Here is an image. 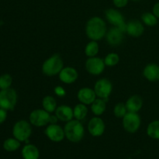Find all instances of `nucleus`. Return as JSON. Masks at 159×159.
Returning <instances> with one entry per match:
<instances>
[{
  "instance_id": "nucleus-1",
  "label": "nucleus",
  "mask_w": 159,
  "mask_h": 159,
  "mask_svg": "<svg viewBox=\"0 0 159 159\" xmlns=\"http://www.w3.org/2000/svg\"><path fill=\"white\" fill-rule=\"evenodd\" d=\"M107 25L103 19L99 16H93L87 21L85 26V34L91 40H102L107 34Z\"/></svg>"
},
{
  "instance_id": "nucleus-2",
  "label": "nucleus",
  "mask_w": 159,
  "mask_h": 159,
  "mask_svg": "<svg viewBox=\"0 0 159 159\" xmlns=\"http://www.w3.org/2000/svg\"><path fill=\"white\" fill-rule=\"evenodd\" d=\"M65 138L72 143L80 142L85 136V128L80 120H71L64 127Z\"/></svg>"
},
{
  "instance_id": "nucleus-3",
  "label": "nucleus",
  "mask_w": 159,
  "mask_h": 159,
  "mask_svg": "<svg viewBox=\"0 0 159 159\" xmlns=\"http://www.w3.org/2000/svg\"><path fill=\"white\" fill-rule=\"evenodd\" d=\"M64 68V61L61 56L54 54L43 61L42 65V72L49 77L58 75Z\"/></svg>"
},
{
  "instance_id": "nucleus-4",
  "label": "nucleus",
  "mask_w": 159,
  "mask_h": 159,
  "mask_svg": "<svg viewBox=\"0 0 159 159\" xmlns=\"http://www.w3.org/2000/svg\"><path fill=\"white\" fill-rule=\"evenodd\" d=\"M12 135L20 142H28L32 134V127L30 121L20 120L14 124L12 130Z\"/></svg>"
},
{
  "instance_id": "nucleus-5",
  "label": "nucleus",
  "mask_w": 159,
  "mask_h": 159,
  "mask_svg": "<svg viewBox=\"0 0 159 159\" xmlns=\"http://www.w3.org/2000/svg\"><path fill=\"white\" fill-rule=\"evenodd\" d=\"M18 101V95L14 89L0 90V108L7 111H12Z\"/></svg>"
},
{
  "instance_id": "nucleus-6",
  "label": "nucleus",
  "mask_w": 159,
  "mask_h": 159,
  "mask_svg": "<svg viewBox=\"0 0 159 159\" xmlns=\"http://www.w3.org/2000/svg\"><path fill=\"white\" fill-rule=\"evenodd\" d=\"M50 118L51 115L48 111L43 109H36L30 113L29 121L31 125L41 127L50 124Z\"/></svg>"
},
{
  "instance_id": "nucleus-7",
  "label": "nucleus",
  "mask_w": 159,
  "mask_h": 159,
  "mask_svg": "<svg viewBox=\"0 0 159 159\" xmlns=\"http://www.w3.org/2000/svg\"><path fill=\"white\" fill-rule=\"evenodd\" d=\"M122 120L123 127L127 133H136L141 127V119L138 113L127 112V114L122 118Z\"/></svg>"
},
{
  "instance_id": "nucleus-8",
  "label": "nucleus",
  "mask_w": 159,
  "mask_h": 159,
  "mask_svg": "<svg viewBox=\"0 0 159 159\" xmlns=\"http://www.w3.org/2000/svg\"><path fill=\"white\" fill-rule=\"evenodd\" d=\"M105 16L110 24H112L115 27L120 28L124 32H126L127 23H125L124 16L119 10L110 8L105 11Z\"/></svg>"
},
{
  "instance_id": "nucleus-9",
  "label": "nucleus",
  "mask_w": 159,
  "mask_h": 159,
  "mask_svg": "<svg viewBox=\"0 0 159 159\" xmlns=\"http://www.w3.org/2000/svg\"><path fill=\"white\" fill-rule=\"evenodd\" d=\"M85 70L89 74L97 76L102 74L106 68L104 59L99 57H89L85 61Z\"/></svg>"
},
{
  "instance_id": "nucleus-10",
  "label": "nucleus",
  "mask_w": 159,
  "mask_h": 159,
  "mask_svg": "<svg viewBox=\"0 0 159 159\" xmlns=\"http://www.w3.org/2000/svg\"><path fill=\"white\" fill-rule=\"evenodd\" d=\"M94 91L96 93L97 98L107 99L111 95L113 91V85L112 82L108 79H100L95 83Z\"/></svg>"
},
{
  "instance_id": "nucleus-11",
  "label": "nucleus",
  "mask_w": 159,
  "mask_h": 159,
  "mask_svg": "<svg viewBox=\"0 0 159 159\" xmlns=\"http://www.w3.org/2000/svg\"><path fill=\"white\" fill-rule=\"evenodd\" d=\"M45 135L50 141L58 143L63 141L65 138L63 127L57 124H49L44 130Z\"/></svg>"
},
{
  "instance_id": "nucleus-12",
  "label": "nucleus",
  "mask_w": 159,
  "mask_h": 159,
  "mask_svg": "<svg viewBox=\"0 0 159 159\" xmlns=\"http://www.w3.org/2000/svg\"><path fill=\"white\" fill-rule=\"evenodd\" d=\"M106 125L103 120L99 116H94L88 123V131L93 137H100L104 134Z\"/></svg>"
},
{
  "instance_id": "nucleus-13",
  "label": "nucleus",
  "mask_w": 159,
  "mask_h": 159,
  "mask_svg": "<svg viewBox=\"0 0 159 159\" xmlns=\"http://www.w3.org/2000/svg\"><path fill=\"white\" fill-rule=\"evenodd\" d=\"M59 79L65 84H72L77 81L79 78V73L75 68L72 67H64L58 75Z\"/></svg>"
},
{
  "instance_id": "nucleus-14",
  "label": "nucleus",
  "mask_w": 159,
  "mask_h": 159,
  "mask_svg": "<svg viewBox=\"0 0 159 159\" xmlns=\"http://www.w3.org/2000/svg\"><path fill=\"white\" fill-rule=\"evenodd\" d=\"M124 33L120 28L115 26L109 30L106 34V39L108 44L111 46H119L121 44L124 40Z\"/></svg>"
},
{
  "instance_id": "nucleus-15",
  "label": "nucleus",
  "mask_w": 159,
  "mask_h": 159,
  "mask_svg": "<svg viewBox=\"0 0 159 159\" xmlns=\"http://www.w3.org/2000/svg\"><path fill=\"white\" fill-rule=\"evenodd\" d=\"M77 98L81 103L85 105H91L93 102L96 99V93L94 89L89 87H84L80 89L77 93Z\"/></svg>"
},
{
  "instance_id": "nucleus-16",
  "label": "nucleus",
  "mask_w": 159,
  "mask_h": 159,
  "mask_svg": "<svg viewBox=\"0 0 159 159\" xmlns=\"http://www.w3.org/2000/svg\"><path fill=\"white\" fill-rule=\"evenodd\" d=\"M144 32L143 23L138 20H132L127 23L126 33L132 37H140Z\"/></svg>"
},
{
  "instance_id": "nucleus-17",
  "label": "nucleus",
  "mask_w": 159,
  "mask_h": 159,
  "mask_svg": "<svg viewBox=\"0 0 159 159\" xmlns=\"http://www.w3.org/2000/svg\"><path fill=\"white\" fill-rule=\"evenodd\" d=\"M55 116L59 121L68 122L74 118V111L71 107L67 105H61L57 107L55 110Z\"/></svg>"
},
{
  "instance_id": "nucleus-18",
  "label": "nucleus",
  "mask_w": 159,
  "mask_h": 159,
  "mask_svg": "<svg viewBox=\"0 0 159 159\" xmlns=\"http://www.w3.org/2000/svg\"><path fill=\"white\" fill-rule=\"evenodd\" d=\"M143 75L149 82H158L159 65L155 63H151L147 65L143 70Z\"/></svg>"
},
{
  "instance_id": "nucleus-19",
  "label": "nucleus",
  "mask_w": 159,
  "mask_h": 159,
  "mask_svg": "<svg viewBox=\"0 0 159 159\" xmlns=\"http://www.w3.org/2000/svg\"><path fill=\"white\" fill-rule=\"evenodd\" d=\"M127 111L138 113L143 107V99L138 95H134L129 97L125 102Z\"/></svg>"
},
{
  "instance_id": "nucleus-20",
  "label": "nucleus",
  "mask_w": 159,
  "mask_h": 159,
  "mask_svg": "<svg viewBox=\"0 0 159 159\" xmlns=\"http://www.w3.org/2000/svg\"><path fill=\"white\" fill-rule=\"evenodd\" d=\"M21 155L23 159H39L40 152L38 148L32 144H26L22 148Z\"/></svg>"
},
{
  "instance_id": "nucleus-21",
  "label": "nucleus",
  "mask_w": 159,
  "mask_h": 159,
  "mask_svg": "<svg viewBox=\"0 0 159 159\" xmlns=\"http://www.w3.org/2000/svg\"><path fill=\"white\" fill-rule=\"evenodd\" d=\"M107 110V102L106 100L100 98H96V100L91 104L92 113L95 116H99L103 114Z\"/></svg>"
},
{
  "instance_id": "nucleus-22",
  "label": "nucleus",
  "mask_w": 159,
  "mask_h": 159,
  "mask_svg": "<svg viewBox=\"0 0 159 159\" xmlns=\"http://www.w3.org/2000/svg\"><path fill=\"white\" fill-rule=\"evenodd\" d=\"M42 107L43 110L48 113H52L55 112L57 109V101L55 98L52 96H46L42 99Z\"/></svg>"
},
{
  "instance_id": "nucleus-23",
  "label": "nucleus",
  "mask_w": 159,
  "mask_h": 159,
  "mask_svg": "<svg viewBox=\"0 0 159 159\" xmlns=\"http://www.w3.org/2000/svg\"><path fill=\"white\" fill-rule=\"evenodd\" d=\"M21 146V142L16 138H9L4 141L2 144V147L5 151L8 152H14L18 150Z\"/></svg>"
},
{
  "instance_id": "nucleus-24",
  "label": "nucleus",
  "mask_w": 159,
  "mask_h": 159,
  "mask_svg": "<svg viewBox=\"0 0 159 159\" xmlns=\"http://www.w3.org/2000/svg\"><path fill=\"white\" fill-rule=\"evenodd\" d=\"M99 51V43L96 40H91L86 44L85 48V54L88 57H93L97 56Z\"/></svg>"
},
{
  "instance_id": "nucleus-25",
  "label": "nucleus",
  "mask_w": 159,
  "mask_h": 159,
  "mask_svg": "<svg viewBox=\"0 0 159 159\" xmlns=\"http://www.w3.org/2000/svg\"><path fill=\"white\" fill-rule=\"evenodd\" d=\"M74 111V118L78 120H82L86 117L88 114V108L86 105L83 103H79L73 109Z\"/></svg>"
},
{
  "instance_id": "nucleus-26",
  "label": "nucleus",
  "mask_w": 159,
  "mask_h": 159,
  "mask_svg": "<svg viewBox=\"0 0 159 159\" xmlns=\"http://www.w3.org/2000/svg\"><path fill=\"white\" fill-rule=\"evenodd\" d=\"M147 134L152 139L159 140V120H153L147 127Z\"/></svg>"
},
{
  "instance_id": "nucleus-27",
  "label": "nucleus",
  "mask_w": 159,
  "mask_h": 159,
  "mask_svg": "<svg viewBox=\"0 0 159 159\" xmlns=\"http://www.w3.org/2000/svg\"><path fill=\"white\" fill-rule=\"evenodd\" d=\"M143 23L148 26H156L158 19L153 14V12H144L141 16Z\"/></svg>"
},
{
  "instance_id": "nucleus-28",
  "label": "nucleus",
  "mask_w": 159,
  "mask_h": 159,
  "mask_svg": "<svg viewBox=\"0 0 159 159\" xmlns=\"http://www.w3.org/2000/svg\"><path fill=\"white\" fill-rule=\"evenodd\" d=\"M12 84V77L8 73L0 75V90L11 88Z\"/></svg>"
},
{
  "instance_id": "nucleus-29",
  "label": "nucleus",
  "mask_w": 159,
  "mask_h": 159,
  "mask_svg": "<svg viewBox=\"0 0 159 159\" xmlns=\"http://www.w3.org/2000/svg\"><path fill=\"white\" fill-rule=\"evenodd\" d=\"M126 104L124 102H118L113 108V114L116 118H123L127 113Z\"/></svg>"
},
{
  "instance_id": "nucleus-30",
  "label": "nucleus",
  "mask_w": 159,
  "mask_h": 159,
  "mask_svg": "<svg viewBox=\"0 0 159 159\" xmlns=\"http://www.w3.org/2000/svg\"><path fill=\"white\" fill-rule=\"evenodd\" d=\"M120 61V57L116 53H109L104 58L106 66L113 67L117 65Z\"/></svg>"
},
{
  "instance_id": "nucleus-31",
  "label": "nucleus",
  "mask_w": 159,
  "mask_h": 159,
  "mask_svg": "<svg viewBox=\"0 0 159 159\" xmlns=\"http://www.w3.org/2000/svg\"><path fill=\"white\" fill-rule=\"evenodd\" d=\"M54 93L58 97H64L66 95V91H65V89L62 86L57 85V86L54 88Z\"/></svg>"
},
{
  "instance_id": "nucleus-32",
  "label": "nucleus",
  "mask_w": 159,
  "mask_h": 159,
  "mask_svg": "<svg viewBox=\"0 0 159 159\" xmlns=\"http://www.w3.org/2000/svg\"><path fill=\"white\" fill-rule=\"evenodd\" d=\"M113 2L116 8L121 9V8L127 6V5L129 2V0H113Z\"/></svg>"
},
{
  "instance_id": "nucleus-33",
  "label": "nucleus",
  "mask_w": 159,
  "mask_h": 159,
  "mask_svg": "<svg viewBox=\"0 0 159 159\" xmlns=\"http://www.w3.org/2000/svg\"><path fill=\"white\" fill-rule=\"evenodd\" d=\"M7 110L0 108V124H3L7 119Z\"/></svg>"
},
{
  "instance_id": "nucleus-34",
  "label": "nucleus",
  "mask_w": 159,
  "mask_h": 159,
  "mask_svg": "<svg viewBox=\"0 0 159 159\" xmlns=\"http://www.w3.org/2000/svg\"><path fill=\"white\" fill-rule=\"evenodd\" d=\"M152 12H153V14L157 17V18L159 19V2H158L155 3L153 6V8H152Z\"/></svg>"
},
{
  "instance_id": "nucleus-35",
  "label": "nucleus",
  "mask_w": 159,
  "mask_h": 159,
  "mask_svg": "<svg viewBox=\"0 0 159 159\" xmlns=\"http://www.w3.org/2000/svg\"><path fill=\"white\" fill-rule=\"evenodd\" d=\"M58 119L55 115H51V118H50V124H57Z\"/></svg>"
},
{
  "instance_id": "nucleus-36",
  "label": "nucleus",
  "mask_w": 159,
  "mask_h": 159,
  "mask_svg": "<svg viewBox=\"0 0 159 159\" xmlns=\"http://www.w3.org/2000/svg\"><path fill=\"white\" fill-rule=\"evenodd\" d=\"M131 1H134V2H138V1H140V0H131Z\"/></svg>"
},
{
  "instance_id": "nucleus-37",
  "label": "nucleus",
  "mask_w": 159,
  "mask_h": 159,
  "mask_svg": "<svg viewBox=\"0 0 159 159\" xmlns=\"http://www.w3.org/2000/svg\"><path fill=\"white\" fill-rule=\"evenodd\" d=\"M158 141H159V140H158ZM158 145H159V142H158Z\"/></svg>"
}]
</instances>
